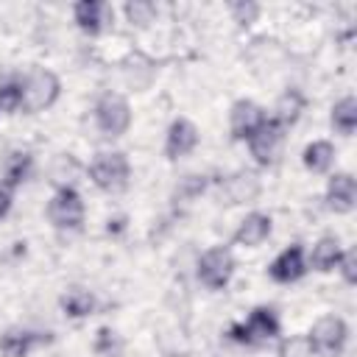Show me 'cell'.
Instances as JSON below:
<instances>
[{
	"mask_svg": "<svg viewBox=\"0 0 357 357\" xmlns=\"http://www.w3.org/2000/svg\"><path fill=\"white\" fill-rule=\"evenodd\" d=\"M89 176L95 181V187H100L103 192H120V190L128 187L131 167H128L126 153L106 151V153H98L95 156V162L89 165Z\"/></svg>",
	"mask_w": 357,
	"mask_h": 357,
	"instance_id": "2",
	"label": "cell"
},
{
	"mask_svg": "<svg viewBox=\"0 0 357 357\" xmlns=\"http://www.w3.org/2000/svg\"><path fill=\"white\" fill-rule=\"evenodd\" d=\"M11 209V190L6 184H0V218Z\"/></svg>",
	"mask_w": 357,
	"mask_h": 357,
	"instance_id": "30",
	"label": "cell"
},
{
	"mask_svg": "<svg viewBox=\"0 0 357 357\" xmlns=\"http://www.w3.org/2000/svg\"><path fill=\"white\" fill-rule=\"evenodd\" d=\"M326 206L337 215H349L357 206V184L351 173H335L326 184Z\"/></svg>",
	"mask_w": 357,
	"mask_h": 357,
	"instance_id": "11",
	"label": "cell"
},
{
	"mask_svg": "<svg viewBox=\"0 0 357 357\" xmlns=\"http://www.w3.org/2000/svg\"><path fill=\"white\" fill-rule=\"evenodd\" d=\"M95 354H98V357H117V354H120L117 332H112L109 326L98 329V337H95Z\"/></svg>",
	"mask_w": 357,
	"mask_h": 357,
	"instance_id": "23",
	"label": "cell"
},
{
	"mask_svg": "<svg viewBox=\"0 0 357 357\" xmlns=\"http://www.w3.org/2000/svg\"><path fill=\"white\" fill-rule=\"evenodd\" d=\"M276 335H279V318H276V310H271V307H257L245 324L229 326V337L237 343H245V346L268 343Z\"/></svg>",
	"mask_w": 357,
	"mask_h": 357,
	"instance_id": "3",
	"label": "cell"
},
{
	"mask_svg": "<svg viewBox=\"0 0 357 357\" xmlns=\"http://www.w3.org/2000/svg\"><path fill=\"white\" fill-rule=\"evenodd\" d=\"M28 170H31V153H11L8 156V162H6V187L8 190H14L25 176H28Z\"/></svg>",
	"mask_w": 357,
	"mask_h": 357,
	"instance_id": "22",
	"label": "cell"
},
{
	"mask_svg": "<svg viewBox=\"0 0 357 357\" xmlns=\"http://www.w3.org/2000/svg\"><path fill=\"white\" fill-rule=\"evenodd\" d=\"M153 3H139V0H134V3H126V17L131 20V22H139V25H145V22H151V17H153Z\"/></svg>",
	"mask_w": 357,
	"mask_h": 357,
	"instance_id": "26",
	"label": "cell"
},
{
	"mask_svg": "<svg viewBox=\"0 0 357 357\" xmlns=\"http://www.w3.org/2000/svg\"><path fill=\"white\" fill-rule=\"evenodd\" d=\"M47 218L56 229H70L78 231L84 223V201L73 187H61L56 190V195L47 204Z\"/></svg>",
	"mask_w": 357,
	"mask_h": 357,
	"instance_id": "7",
	"label": "cell"
},
{
	"mask_svg": "<svg viewBox=\"0 0 357 357\" xmlns=\"http://www.w3.org/2000/svg\"><path fill=\"white\" fill-rule=\"evenodd\" d=\"M231 14L237 17V22H251V20L259 14V6H254V3H248V6L234 3V6H231Z\"/></svg>",
	"mask_w": 357,
	"mask_h": 357,
	"instance_id": "29",
	"label": "cell"
},
{
	"mask_svg": "<svg viewBox=\"0 0 357 357\" xmlns=\"http://www.w3.org/2000/svg\"><path fill=\"white\" fill-rule=\"evenodd\" d=\"M53 337L45 332H28V329H8L0 335V354L3 357H28L33 346L50 343Z\"/></svg>",
	"mask_w": 357,
	"mask_h": 357,
	"instance_id": "13",
	"label": "cell"
},
{
	"mask_svg": "<svg viewBox=\"0 0 357 357\" xmlns=\"http://www.w3.org/2000/svg\"><path fill=\"white\" fill-rule=\"evenodd\" d=\"M307 340H310V349L315 354L337 357L343 351L346 340H349V326H346V321L340 315H324V318H318L312 324Z\"/></svg>",
	"mask_w": 357,
	"mask_h": 357,
	"instance_id": "4",
	"label": "cell"
},
{
	"mask_svg": "<svg viewBox=\"0 0 357 357\" xmlns=\"http://www.w3.org/2000/svg\"><path fill=\"white\" fill-rule=\"evenodd\" d=\"M332 128H337L346 137L354 134V128H357V100L351 95L332 106Z\"/></svg>",
	"mask_w": 357,
	"mask_h": 357,
	"instance_id": "20",
	"label": "cell"
},
{
	"mask_svg": "<svg viewBox=\"0 0 357 357\" xmlns=\"http://www.w3.org/2000/svg\"><path fill=\"white\" fill-rule=\"evenodd\" d=\"M0 112H20V84L8 81L0 86Z\"/></svg>",
	"mask_w": 357,
	"mask_h": 357,
	"instance_id": "25",
	"label": "cell"
},
{
	"mask_svg": "<svg viewBox=\"0 0 357 357\" xmlns=\"http://www.w3.org/2000/svg\"><path fill=\"white\" fill-rule=\"evenodd\" d=\"M265 109L254 100H237L229 112V128L234 139H248L262 123H265Z\"/></svg>",
	"mask_w": 357,
	"mask_h": 357,
	"instance_id": "9",
	"label": "cell"
},
{
	"mask_svg": "<svg viewBox=\"0 0 357 357\" xmlns=\"http://www.w3.org/2000/svg\"><path fill=\"white\" fill-rule=\"evenodd\" d=\"M301 109H304V98H301V92L290 89V92H284V95L279 98V103H276V109H273V120H276L282 128H287V126H293V123L298 120Z\"/></svg>",
	"mask_w": 357,
	"mask_h": 357,
	"instance_id": "19",
	"label": "cell"
},
{
	"mask_svg": "<svg viewBox=\"0 0 357 357\" xmlns=\"http://www.w3.org/2000/svg\"><path fill=\"white\" fill-rule=\"evenodd\" d=\"M282 142H284V128L273 117H265V123L248 137V148L257 165H273L282 151Z\"/></svg>",
	"mask_w": 357,
	"mask_h": 357,
	"instance_id": "8",
	"label": "cell"
},
{
	"mask_svg": "<svg viewBox=\"0 0 357 357\" xmlns=\"http://www.w3.org/2000/svg\"><path fill=\"white\" fill-rule=\"evenodd\" d=\"M279 357H312L310 340H307L304 335H293V337L282 340V346H279Z\"/></svg>",
	"mask_w": 357,
	"mask_h": 357,
	"instance_id": "24",
	"label": "cell"
},
{
	"mask_svg": "<svg viewBox=\"0 0 357 357\" xmlns=\"http://www.w3.org/2000/svg\"><path fill=\"white\" fill-rule=\"evenodd\" d=\"M198 145V128L187 117H176L165 137V153L167 159H181Z\"/></svg>",
	"mask_w": 357,
	"mask_h": 357,
	"instance_id": "12",
	"label": "cell"
},
{
	"mask_svg": "<svg viewBox=\"0 0 357 357\" xmlns=\"http://www.w3.org/2000/svg\"><path fill=\"white\" fill-rule=\"evenodd\" d=\"M340 254H343V248H340V240H337V237H332V234H326V237H321V240L312 245V254H310V265H312L315 271L326 273V271L337 268V262H340Z\"/></svg>",
	"mask_w": 357,
	"mask_h": 357,
	"instance_id": "15",
	"label": "cell"
},
{
	"mask_svg": "<svg viewBox=\"0 0 357 357\" xmlns=\"http://www.w3.org/2000/svg\"><path fill=\"white\" fill-rule=\"evenodd\" d=\"M61 310L70 318H86L95 310V296L89 290H84V287H70L61 296Z\"/></svg>",
	"mask_w": 357,
	"mask_h": 357,
	"instance_id": "18",
	"label": "cell"
},
{
	"mask_svg": "<svg viewBox=\"0 0 357 357\" xmlns=\"http://www.w3.org/2000/svg\"><path fill=\"white\" fill-rule=\"evenodd\" d=\"M95 123L106 137H120L131 126V109L128 100L117 92H106L95 103Z\"/></svg>",
	"mask_w": 357,
	"mask_h": 357,
	"instance_id": "5",
	"label": "cell"
},
{
	"mask_svg": "<svg viewBox=\"0 0 357 357\" xmlns=\"http://www.w3.org/2000/svg\"><path fill=\"white\" fill-rule=\"evenodd\" d=\"M268 234H271V215H265V212H251V215H245V218L240 220V226H237V231H234V243L254 248V245L265 243Z\"/></svg>",
	"mask_w": 357,
	"mask_h": 357,
	"instance_id": "14",
	"label": "cell"
},
{
	"mask_svg": "<svg viewBox=\"0 0 357 357\" xmlns=\"http://www.w3.org/2000/svg\"><path fill=\"white\" fill-rule=\"evenodd\" d=\"M56 98H59V78L45 67L31 70L25 81H20V112L25 114L47 109Z\"/></svg>",
	"mask_w": 357,
	"mask_h": 357,
	"instance_id": "1",
	"label": "cell"
},
{
	"mask_svg": "<svg viewBox=\"0 0 357 357\" xmlns=\"http://www.w3.org/2000/svg\"><path fill=\"white\" fill-rule=\"evenodd\" d=\"M106 11H109V8H106L103 3H98V0H81V3H75L73 17H75V22H78L81 31L98 33L100 25H103V14H106Z\"/></svg>",
	"mask_w": 357,
	"mask_h": 357,
	"instance_id": "16",
	"label": "cell"
},
{
	"mask_svg": "<svg viewBox=\"0 0 357 357\" xmlns=\"http://www.w3.org/2000/svg\"><path fill=\"white\" fill-rule=\"evenodd\" d=\"M226 192H229V204H243L259 192V184L251 173H237L226 181Z\"/></svg>",
	"mask_w": 357,
	"mask_h": 357,
	"instance_id": "21",
	"label": "cell"
},
{
	"mask_svg": "<svg viewBox=\"0 0 357 357\" xmlns=\"http://www.w3.org/2000/svg\"><path fill=\"white\" fill-rule=\"evenodd\" d=\"M234 273V257L226 245H215L209 251L201 254L198 259V279L209 287V290H223L229 284Z\"/></svg>",
	"mask_w": 357,
	"mask_h": 357,
	"instance_id": "6",
	"label": "cell"
},
{
	"mask_svg": "<svg viewBox=\"0 0 357 357\" xmlns=\"http://www.w3.org/2000/svg\"><path fill=\"white\" fill-rule=\"evenodd\" d=\"M304 167L307 170H312V173H326L329 167H332V162H335V148H332V142H326V139H315V142H310L307 148H304Z\"/></svg>",
	"mask_w": 357,
	"mask_h": 357,
	"instance_id": "17",
	"label": "cell"
},
{
	"mask_svg": "<svg viewBox=\"0 0 357 357\" xmlns=\"http://www.w3.org/2000/svg\"><path fill=\"white\" fill-rule=\"evenodd\" d=\"M337 268H340V273H343L346 284H354V282H357V251H354V248L343 251V254H340Z\"/></svg>",
	"mask_w": 357,
	"mask_h": 357,
	"instance_id": "27",
	"label": "cell"
},
{
	"mask_svg": "<svg viewBox=\"0 0 357 357\" xmlns=\"http://www.w3.org/2000/svg\"><path fill=\"white\" fill-rule=\"evenodd\" d=\"M204 190H206V178H204V176H184V181H181V187H178V195L195 198V195H201Z\"/></svg>",
	"mask_w": 357,
	"mask_h": 357,
	"instance_id": "28",
	"label": "cell"
},
{
	"mask_svg": "<svg viewBox=\"0 0 357 357\" xmlns=\"http://www.w3.org/2000/svg\"><path fill=\"white\" fill-rule=\"evenodd\" d=\"M268 273L273 282L279 284H290V282H298L304 273H307V259H304V248L296 243L290 248H284L271 265H268Z\"/></svg>",
	"mask_w": 357,
	"mask_h": 357,
	"instance_id": "10",
	"label": "cell"
}]
</instances>
